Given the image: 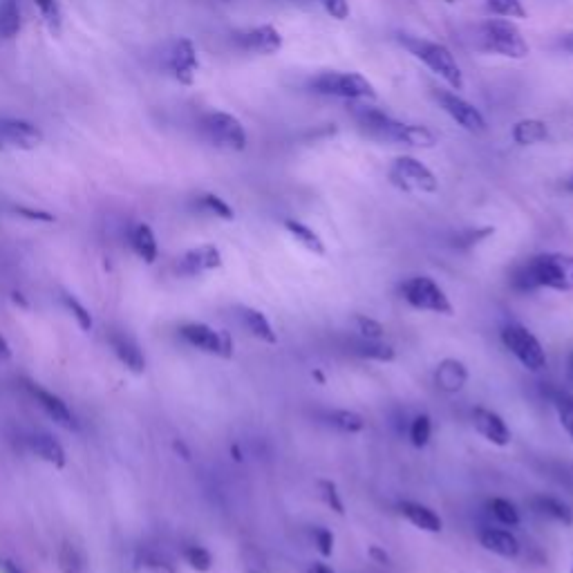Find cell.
<instances>
[{
    "label": "cell",
    "mask_w": 573,
    "mask_h": 573,
    "mask_svg": "<svg viewBox=\"0 0 573 573\" xmlns=\"http://www.w3.org/2000/svg\"><path fill=\"white\" fill-rule=\"evenodd\" d=\"M354 119L365 133L379 142H392L410 148H435L437 135L430 128L419 124H406V121L394 119L388 112L372 106L370 101H361L354 106Z\"/></svg>",
    "instance_id": "1"
},
{
    "label": "cell",
    "mask_w": 573,
    "mask_h": 573,
    "mask_svg": "<svg viewBox=\"0 0 573 573\" xmlns=\"http://www.w3.org/2000/svg\"><path fill=\"white\" fill-rule=\"evenodd\" d=\"M513 285L522 291L544 287L553 291H573V256L540 253L515 271Z\"/></svg>",
    "instance_id": "2"
},
{
    "label": "cell",
    "mask_w": 573,
    "mask_h": 573,
    "mask_svg": "<svg viewBox=\"0 0 573 573\" xmlns=\"http://www.w3.org/2000/svg\"><path fill=\"white\" fill-rule=\"evenodd\" d=\"M399 43L406 48L417 61L426 65L428 70H432L437 77L446 83L450 90H464V72L459 68L457 59L453 56L444 43L424 39V36H412V34H399Z\"/></svg>",
    "instance_id": "3"
},
{
    "label": "cell",
    "mask_w": 573,
    "mask_h": 573,
    "mask_svg": "<svg viewBox=\"0 0 573 573\" xmlns=\"http://www.w3.org/2000/svg\"><path fill=\"white\" fill-rule=\"evenodd\" d=\"M479 43L486 52H493L497 56H506V59H526L531 48L520 32V27L509 18H488L486 23L479 27Z\"/></svg>",
    "instance_id": "4"
},
{
    "label": "cell",
    "mask_w": 573,
    "mask_h": 573,
    "mask_svg": "<svg viewBox=\"0 0 573 573\" xmlns=\"http://www.w3.org/2000/svg\"><path fill=\"white\" fill-rule=\"evenodd\" d=\"M316 95L345 101H377V90L359 72H321L309 81Z\"/></svg>",
    "instance_id": "5"
},
{
    "label": "cell",
    "mask_w": 573,
    "mask_h": 573,
    "mask_svg": "<svg viewBox=\"0 0 573 573\" xmlns=\"http://www.w3.org/2000/svg\"><path fill=\"white\" fill-rule=\"evenodd\" d=\"M200 133L206 139V144L220 150H231V153H242L249 142L242 121L222 110H213L202 115Z\"/></svg>",
    "instance_id": "6"
},
{
    "label": "cell",
    "mask_w": 573,
    "mask_h": 573,
    "mask_svg": "<svg viewBox=\"0 0 573 573\" xmlns=\"http://www.w3.org/2000/svg\"><path fill=\"white\" fill-rule=\"evenodd\" d=\"M390 182L403 193H437L439 180L421 159L412 155H401L390 166Z\"/></svg>",
    "instance_id": "7"
},
{
    "label": "cell",
    "mask_w": 573,
    "mask_h": 573,
    "mask_svg": "<svg viewBox=\"0 0 573 573\" xmlns=\"http://www.w3.org/2000/svg\"><path fill=\"white\" fill-rule=\"evenodd\" d=\"M401 296L410 307L421 309V312L453 316V303H450L446 291L441 289L430 276L408 278L406 283L401 285Z\"/></svg>",
    "instance_id": "8"
},
{
    "label": "cell",
    "mask_w": 573,
    "mask_h": 573,
    "mask_svg": "<svg viewBox=\"0 0 573 573\" xmlns=\"http://www.w3.org/2000/svg\"><path fill=\"white\" fill-rule=\"evenodd\" d=\"M162 70L182 86H193L197 70H200V56H197L195 43L184 39V36L168 41L162 54Z\"/></svg>",
    "instance_id": "9"
},
{
    "label": "cell",
    "mask_w": 573,
    "mask_h": 573,
    "mask_svg": "<svg viewBox=\"0 0 573 573\" xmlns=\"http://www.w3.org/2000/svg\"><path fill=\"white\" fill-rule=\"evenodd\" d=\"M502 343L526 370L540 372L547 368V354H544L542 343L535 338L533 332L526 330L524 325L518 323L506 325L502 330Z\"/></svg>",
    "instance_id": "10"
},
{
    "label": "cell",
    "mask_w": 573,
    "mask_h": 573,
    "mask_svg": "<svg viewBox=\"0 0 573 573\" xmlns=\"http://www.w3.org/2000/svg\"><path fill=\"white\" fill-rule=\"evenodd\" d=\"M435 99L439 103V108L446 112V115L455 121V124L462 126L466 133L482 135L486 133V119L482 112H479L471 101H466L459 92L455 90H435Z\"/></svg>",
    "instance_id": "11"
},
{
    "label": "cell",
    "mask_w": 573,
    "mask_h": 573,
    "mask_svg": "<svg viewBox=\"0 0 573 573\" xmlns=\"http://www.w3.org/2000/svg\"><path fill=\"white\" fill-rule=\"evenodd\" d=\"M180 336L200 352L220 356V359H231L233 356V338L229 332L213 330L204 323H186L180 327Z\"/></svg>",
    "instance_id": "12"
},
{
    "label": "cell",
    "mask_w": 573,
    "mask_h": 573,
    "mask_svg": "<svg viewBox=\"0 0 573 573\" xmlns=\"http://www.w3.org/2000/svg\"><path fill=\"white\" fill-rule=\"evenodd\" d=\"M233 43H236L238 50L247 54L271 56L283 50V34L274 25H256L233 34Z\"/></svg>",
    "instance_id": "13"
},
{
    "label": "cell",
    "mask_w": 573,
    "mask_h": 573,
    "mask_svg": "<svg viewBox=\"0 0 573 573\" xmlns=\"http://www.w3.org/2000/svg\"><path fill=\"white\" fill-rule=\"evenodd\" d=\"M0 142H3L5 148L36 150L45 142V135L39 126L32 124V121L3 117L0 119Z\"/></svg>",
    "instance_id": "14"
},
{
    "label": "cell",
    "mask_w": 573,
    "mask_h": 573,
    "mask_svg": "<svg viewBox=\"0 0 573 573\" xmlns=\"http://www.w3.org/2000/svg\"><path fill=\"white\" fill-rule=\"evenodd\" d=\"M220 267H222V253L215 244H200V247L189 249L180 260H177V271L186 278H197Z\"/></svg>",
    "instance_id": "15"
},
{
    "label": "cell",
    "mask_w": 573,
    "mask_h": 573,
    "mask_svg": "<svg viewBox=\"0 0 573 573\" xmlns=\"http://www.w3.org/2000/svg\"><path fill=\"white\" fill-rule=\"evenodd\" d=\"M27 390H30L36 403H39V406L45 410V415H48L54 424H59L65 430H79L77 417L72 415L68 403H65L61 397H56V394L43 390L41 385H34V383H27Z\"/></svg>",
    "instance_id": "16"
},
{
    "label": "cell",
    "mask_w": 573,
    "mask_h": 573,
    "mask_svg": "<svg viewBox=\"0 0 573 573\" xmlns=\"http://www.w3.org/2000/svg\"><path fill=\"white\" fill-rule=\"evenodd\" d=\"M473 426L486 441H491L493 446H509L511 444V430L506 426V421L497 415V412L488 408H475L473 410Z\"/></svg>",
    "instance_id": "17"
},
{
    "label": "cell",
    "mask_w": 573,
    "mask_h": 573,
    "mask_svg": "<svg viewBox=\"0 0 573 573\" xmlns=\"http://www.w3.org/2000/svg\"><path fill=\"white\" fill-rule=\"evenodd\" d=\"M479 544H482L486 551L495 553V556H502V558H518L520 556V540L506 529L484 526V529L479 531Z\"/></svg>",
    "instance_id": "18"
},
{
    "label": "cell",
    "mask_w": 573,
    "mask_h": 573,
    "mask_svg": "<svg viewBox=\"0 0 573 573\" xmlns=\"http://www.w3.org/2000/svg\"><path fill=\"white\" fill-rule=\"evenodd\" d=\"M110 347H112V352H115L117 359L124 363L130 372H135V374L146 372V356L128 334L112 332L110 334Z\"/></svg>",
    "instance_id": "19"
},
{
    "label": "cell",
    "mask_w": 573,
    "mask_h": 573,
    "mask_svg": "<svg viewBox=\"0 0 573 573\" xmlns=\"http://www.w3.org/2000/svg\"><path fill=\"white\" fill-rule=\"evenodd\" d=\"M468 383V368L459 359H444L435 370V385L446 394H457Z\"/></svg>",
    "instance_id": "20"
},
{
    "label": "cell",
    "mask_w": 573,
    "mask_h": 573,
    "mask_svg": "<svg viewBox=\"0 0 573 573\" xmlns=\"http://www.w3.org/2000/svg\"><path fill=\"white\" fill-rule=\"evenodd\" d=\"M238 318L244 325V330H247L253 338H258V341L269 343V345L278 343V334L274 332V327H271L269 318L262 312H258V309L242 305L238 307Z\"/></svg>",
    "instance_id": "21"
},
{
    "label": "cell",
    "mask_w": 573,
    "mask_h": 573,
    "mask_svg": "<svg viewBox=\"0 0 573 573\" xmlns=\"http://www.w3.org/2000/svg\"><path fill=\"white\" fill-rule=\"evenodd\" d=\"M399 511H401L403 518H406L412 526H417V529L426 531V533H439L441 529H444V520H441L439 515L426 504L403 502L399 506Z\"/></svg>",
    "instance_id": "22"
},
{
    "label": "cell",
    "mask_w": 573,
    "mask_h": 573,
    "mask_svg": "<svg viewBox=\"0 0 573 573\" xmlns=\"http://www.w3.org/2000/svg\"><path fill=\"white\" fill-rule=\"evenodd\" d=\"M27 444H30L32 453L36 457L43 459V462H48L54 468H63L65 462H68L63 446L52 435H48V432H36V435L27 439Z\"/></svg>",
    "instance_id": "23"
},
{
    "label": "cell",
    "mask_w": 573,
    "mask_h": 573,
    "mask_svg": "<svg viewBox=\"0 0 573 573\" xmlns=\"http://www.w3.org/2000/svg\"><path fill=\"white\" fill-rule=\"evenodd\" d=\"M511 139L518 146H538L549 139V126L542 119H520L511 128Z\"/></svg>",
    "instance_id": "24"
},
{
    "label": "cell",
    "mask_w": 573,
    "mask_h": 573,
    "mask_svg": "<svg viewBox=\"0 0 573 573\" xmlns=\"http://www.w3.org/2000/svg\"><path fill=\"white\" fill-rule=\"evenodd\" d=\"M130 247H133L137 256L144 262H148V265H153V262L157 260V253H159L157 238H155L153 229H150L144 222H139L133 229H130Z\"/></svg>",
    "instance_id": "25"
},
{
    "label": "cell",
    "mask_w": 573,
    "mask_h": 573,
    "mask_svg": "<svg viewBox=\"0 0 573 573\" xmlns=\"http://www.w3.org/2000/svg\"><path fill=\"white\" fill-rule=\"evenodd\" d=\"M531 506H533L535 513L544 515V518H551V520H556V522L565 524V526L573 524L571 506L565 504L562 500H558V497L538 495V497H533V500H531Z\"/></svg>",
    "instance_id": "26"
},
{
    "label": "cell",
    "mask_w": 573,
    "mask_h": 573,
    "mask_svg": "<svg viewBox=\"0 0 573 573\" xmlns=\"http://www.w3.org/2000/svg\"><path fill=\"white\" fill-rule=\"evenodd\" d=\"M285 229L289 236L300 244V247L307 249L309 253H314V256H325L327 253L323 238L318 236L312 227H307V224L298 222V220H285Z\"/></svg>",
    "instance_id": "27"
},
{
    "label": "cell",
    "mask_w": 573,
    "mask_h": 573,
    "mask_svg": "<svg viewBox=\"0 0 573 573\" xmlns=\"http://www.w3.org/2000/svg\"><path fill=\"white\" fill-rule=\"evenodd\" d=\"M23 27L18 0H0V41H12Z\"/></svg>",
    "instance_id": "28"
},
{
    "label": "cell",
    "mask_w": 573,
    "mask_h": 573,
    "mask_svg": "<svg viewBox=\"0 0 573 573\" xmlns=\"http://www.w3.org/2000/svg\"><path fill=\"white\" fill-rule=\"evenodd\" d=\"M352 352L361 359H370V361H379V363H392L397 359V352L394 347L381 341H370V338H359V341L352 343Z\"/></svg>",
    "instance_id": "29"
},
{
    "label": "cell",
    "mask_w": 573,
    "mask_h": 573,
    "mask_svg": "<svg viewBox=\"0 0 573 573\" xmlns=\"http://www.w3.org/2000/svg\"><path fill=\"white\" fill-rule=\"evenodd\" d=\"M56 562H59L61 573H86L88 571V560L86 553H83L77 544L65 540L59 553H56Z\"/></svg>",
    "instance_id": "30"
},
{
    "label": "cell",
    "mask_w": 573,
    "mask_h": 573,
    "mask_svg": "<svg viewBox=\"0 0 573 573\" xmlns=\"http://www.w3.org/2000/svg\"><path fill=\"white\" fill-rule=\"evenodd\" d=\"M327 424L334 426L336 430L345 432V435H356V432H363L365 430V419L359 415V412L354 410H332L325 415Z\"/></svg>",
    "instance_id": "31"
},
{
    "label": "cell",
    "mask_w": 573,
    "mask_h": 573,
    "mask_svg": "<svg viewBox=\"0 0 573 573\" xmlns=\"http://www.w3.org/2000/svg\"><path fill=\"white\" fill-rule=\"evenodd\" d=\"M195 206L200 211L204 213H209V215H215V218H220V220H236V211L231 209V206L222 200L220 195H215V193H202V195H197V200H195Z\"/></svg>",
    "instance_id": "32"
},
{
    "label": "cell",
    "mask_w": 573,
    "mask_h": 573,
    "mask_svg": "<svg viewBox=\"0 0 573 573\" xmlns=\"http://www.w3.org/2000/svg\"><path fill=\"white\" fill-rule=\"evenodd\" d=\"M34 5L39 9L43 23L48 25V30L54 36H59L63 30V12L59 0H34Z\"/></svg>",
    "instance_id": "33"
},
{
    "label": "cell",
    "mask_w": 573,
    "mask_h": 573,
    "mask_svg": "<svg viewBox=\"0 0 573 573\" xmlns=\"http://www.w3.org/2000/svg\"><path fill=\"white\" fill-rule=\"evenodd\" d=\"M488 509H491L493 513V518L504 524V526H511V529H515V526H520V511L515 509V504L509 502V500H504V497H493L491 502H488Z\"/></svg>",
    "instance_id": "34"
},
{
    "label": "cell",
    "mask_w": 573,
    "mask_h": 573,
    "mask_svg": "<svg viewBox=\"0 0 573 573\" xmlns=\"http://www.w3.org/2000/svg\"><path fill=\"white\" fill-rule=\"evenodd\" d=\"M139 565L150 573H177L173 560L157 549H144L139 553Z\"/></svg>",
    "instance_id": "35"
},
{
    "label": "cell",
    "mask_w": 573,
    "mask_h": 573,
    "mask_svg": "<svg viewBox=\"0 0 573 573\" xmlns=\"http://www.w3.org/2000/svg\"><path fill=\"white\" fill-rule=\"evenodd\" d=\"M486 9L500 18H518V21L526 18V7L522 0H486Z\"/></svg>",
    "instance_id": "36"
},
{
    "label": "cell",
    "mask_w": 573,
    "mask_h": 573,
    "mask_svg": "<svg viewBox=\"0 0 573 573\" xmlns=\"http://www.w3.org/2000/svg\"><path fill=\"white\" fill-rule=\"evenodd\" d=\"M182 553H184L186 565H189L191 569L200 571V573L211 571V567H213V556H211V553L206 551L204 547H200V544H189V547H184Z\"/></svg>",
    "instance_id": "37"
},
{
    "label": "cell",
    "mask_w": 573,
    "mask_h": 573,
    "mask_svg": "<svg viewBox=\"0 0 573 573\" xmlns=\"http://www.w3.org/2000/svg\"><path fill=\"white\" fill-rule=\"evenodd\" d=\"M493 229L491 227H482V229H466V231H459L457 236L453 238V247L459 251H468L477 247L479 242H484L488 236H493Z\"/></svg>",
    "instance_id": "38"
},
{
    "label": "cell",
    "mask_w": 573,
    "mask_h": 573,
    "mask_svg": "<svg viewBox=\"0 0 573 573\" xmlns=\"http://www.w3.org/2000/svg\"><path fill=\"white\" fill-rule=\"evenodd\" d=\"M408 435H410V441H412V446H415V448L428 446V441L432 437V421H430V417L428 415H419V417L412 419Z\"/></svg>",
    "instance_id": "39"
},
{
    "label": "cell",
    "mask_w": 573,
    "mask_h": 573,
    "mask_svg": "<svg viewBox=\"0 0 573 573\" xmlns=\"http://www.w3.org/2000/svg\"><path fill=\"white\" fill-rule=\"evenodd\" d=\"M61 303L65 305V309H68V312L74 316V321L79 323V327L83 332H90L92 330V316H90V312L86 307H83L77 298L74 296H70V294H63L61 296Z\"/></svg>",
    "instance_id": "40"
},
{
    "label": "cell",
    "mask_w": 573,
    "mask_h": 573,
    "mask_svg": "<svg viewBox=\"0 0 573 573\" xmlns=\"http://www.w3.org/2000/svg\"><path fill=\"white\" fill-rule=\"evenodd\" d=\"M553 403H556V410H558L562 428H565L567 435L573 439V397H571V394L560 392V394H556V399H553Z\"/></svg>",
    "instance_id": "41"
},
{
    "label": "cell",
    "mask_w": 573,
    "mask_h": 573,
    "mask_svg": "<svg viewBox=\"0 0 573 573\" xmlns=\"http://www.w3.org/2000/svg\"><path fill=\"white\" fill-rule=\"evenodd\" d=\"M354 327H356V332H359L361 338H370V341H381V336L385 334L383 325L379 321H374V318L365 316V314L354 316Z\"/></svg>",
    "instance_id": "42"
},
{
    "label": "cell",
    "mask_w": 573,
    "mask_h": 573,
    "mask_svg": "<svg viewBox=\"0 0 573 573\" xmlns=\"http://www.w3.org/2000/svg\"><path fill=\"white\" fill-rule=\"evenodd\" d=\"M318 491H321L323 502L330 506L334 513L345 515V504H343L341 493H338V488L334 482H330V479H321V482H318Z\"/></svg>",
    "instance_id": "43"
},
{
    "label": "cell",
    "mask_w": 573,
    "mask_h": 573,
    "mask_svg": "<svg viewBox=\"0 0 573 573\" xmlns=\"http://www.w3.org/2000/svg\"><path fill=\"white\" fill-rule=\"evenodd\" d=\"M318 7L327 16L336 18V21H347L350 18V0H318Z\"/></svg>",
    "instance_id": "44"
},
{
    "label": "cell",
    "mask_w": 573,
    "mask_h": 573,
    "mask_svg": "<svg viewBox=\"0 0 573 573\" xmlns=\"http://www.w3.org/2000/svg\"><path fill=\"white\" fill-rule=\"evenodd\" d=\"M314 540H316L318 551H321V556L330 558L334 551V533L330 529H325V526H316Z\"/></svg>",
    "instance_id": "45"
},
{
    "label": "cell",
    "mask_w": 573,
    "mask_h": 573,
    "mask_svg": "<svg viewBox=\"0 0 573 573\" xmlns=\"http://www.w3.org/2000/svg\"><path fill=\"white\" fill-rule=\"evenodd\" d=\"M244 573H274L269 569V565L265 562V558L256 553L253 549H249L244 553Z\"/></svg>",
    "instance_id": "46"
},
{
    "label": "cell",
    "mask_w": 573,
    "mask_h": 573,
    "mask_svg": "<svg viewBox=\"0 0 573 573\" xmlns=\"http://www.w3.org/2000/svg\"><path fill=\"white\" fill-rule=\"evenodd\" d=\"M14 213H16V215H21V218L34 220V222H54V215H52V213L34 211V209H27V206H16Z\"/></svg>",
    "instance_id": "47"
},
{
    "label": "cell",
    "mask_w": 573,
    "mask_h": 573,
    "mask_svg": "<svg viewBox=\"0 0 573 573\" xmlns=\"http://www.w3.org/2000/svg\"><path fill=\"white\" fill-rule=\"evenodd\" d=\"M368 553H370V558H372V560H377V562H379V565H392L390 556H388V553H385L381 547H370V551H368Z\"/></svg>",
    "instance_id": "48"
},
{
    "label": "cell",
    "mask_w": 573,
    "mask_h": 573,
    "mask_svg": "<svg viewBox=\"0 0 573 573\" xmlns=\"http://www.w3.org/2000/svg\"><path fill=\"white\" fill-rule=\"evenodd\" d=\"M9 359H12V347H9L5 336H0V361H9Z\"/></svg>",
    "instance_id": "49"
},
{
    "label": "cell",
    "mask_w": 573,
    "mask_h": 573,
    "mask_svg": "<svg viewBox=\"0 0 573 573\" xmlns=\"http://www.w3.org/2000/svg\"><path fill=\"white\" fill-rule=\"evenodd\" d=\"M0 573H21V571H18V567L14 565V562L0 560Z\"/></svg>",
    "instance_id": "50"
},
{
    "label": "cell",
    "mask_w": 573,
    "mask_h": 573,
    "mask_svg": "<svg viewBox=\"0 0 573 573\" xmlns=\"http://www.w3.org/2000/svg\"><path fill=\"white\" fill-rule=\"evenodd\" d=\"M312 573H336V571L332 567L323 565V562H316V565L312 567Z\"/></svg>",
    "instance_id": "51"
},
{
    "label": "cell",
    "mask_w": 573,
    "mask_h": 573,
    "mask_svg": "<svg viewBox=\"0 0 573 573\" xmlns=\"http://www.w3.org/2000/svg\"><path fill=\"white\" fill-rule=\"evenodd\" d=\"M12 296H14V303H21L23 307H27V303H25V300H23V294H16V291H14Z\"/></svg>",
    "instance_id": "52"
},
{
    "label": "cell",
    "mask_w": 573,
    "mask_h": 573,
    "mask_svg": "<svg viewBox=\"0 0 573 573\" xmlns=\"http://www.w3.org/2000/svg\"><path fill=\"white\" fill-rule=\"evenodd\" d=\"M312 377L318 381V383H325V377H323V372H318V370H314L312 372Z\"/></svg>",
    "instance_id": "53"
},
{
    "label": "cell",
    "mask_w": 573,
    "mask_h": 573,
    "mask_svg": "<svg viewBox=\"0 0 573 573\" xmlns=\"http://www.w3.org/2000/svg\"><path fill=\"white\" fill-rule=\"evenodd\" d=\"M565 186H567V191H571V193H573V173L569 175V180L565 182Z\"/></svg>",
    "instance_id": "54"
},
{
    "label": "cell",
    "mask_w": 573,
    "mask_h": 573,
    "mask_svg": "<svg viewBox=\"0 0 573 573\" xmlns=\"http://www.w3.org/2000/svg\"><path fill=\"white\" fill-rule=\"evenodd\" d=\"M567 48H569V52H573V32L569 34V39H567Z\"/></svg>",
    "instance_id": "55"
},
{
    "label": "cell",
    "mask_w": 573,
    "mask_h": 573,
    "mask_svg": "<svg viewBox=\"0 0 573 573\" xmlns=\"http://www.w3.org/2000/svg\"><path fill=\"white\" fill-rule=\"evenodd\" d=\"M444 3H450V5H455V3H462V0H444Z\"/></svg>",
    "instance_id": "56"
},
{
    "label": "cell",
    "mask_w": 573,
    "mask_h": 573,
    "mask_svg": "<svg viewBox=\"0 0 573 573\" xmlns=\"http://www.w3.org/2000/svg\"><path fill=\"white\" fill-rule=\"evenodd\" d=\"M0 150H5V146H3V142H0Z\"/></svg>",
    "instance_id": "57"
},
{
    "label": "cell",
    "mask_w": 573,
    "mask_h": 573,
    "mask_svg": "<svg viewBox=\"0 0 573 573\" xmlns=\"http://www.w3.org/2000/svg\"><path fill=\"white\" fill-rule=\"evenodd\" d=\"M571 372H573V356H571Z\"/></svg>",
    "instance_id": "58"
},
{
    "label": "cell",
    "mask_w": 573,
    "mask_h": 573,
    "mask_svg": "<svg viewBox=\"0 0 573 573\" xmlns=\"http://www.w3.org/2000/svg\"><path fill=\"white\" fill-rule=\"evenodd\" d=\"M571 573H573V569H571Z\"/></svg>",
    "instance_id": "59"
}]
</instances>
